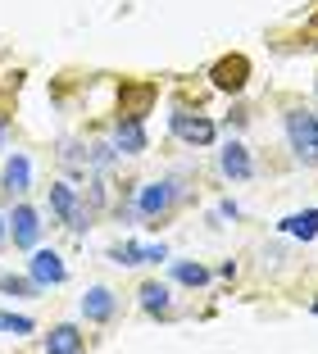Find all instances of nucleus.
Wrapping results in <instances>:
<instances>
[{"label":"nucleus","instance_id":"nucleus-18","mask_svg":"<svg viewBox=\"0 0 318 354\" xmlns=\"http://www.w3.org/2000/svg\"><path fill=\"white\" fill-rule=\"evenodd\" d=\"M105 259L118 263V268H141V263H145V245H141V241H118V245H109Z\"/></svg>","mask_w":318,"mask_h":354},{"label":"nucleus","instance_id":"nucleus-3","mask_svg":"<svg viewBox=\"0 0 318 354\" xmlns=\"http://www.w3.org/2000/svg\"><path fill=\"white\" fill-rule=\"evenodd\" d=\"M51 214L60 223H69L73 232H87V227H91V209L82 205V196H78L69 182H51Z\"/></svg>","mask_w":318,"mask_h":354},{"label":"nucleus","instance_id":"nucleus-2","mask_svg":"<svg viewBox=\"0 0 318 354\" xmlns=\"http://www.w3.org/2000/svg\"><path fill=\"white\" fill-rule=\"evenodd\" d=\"M282 127H287V141H291V150H296L300 164H318V114L287 109Z\"/></svg>","mask_w":318,"mask_h":354},{"label":"nucleus","instance_id":"nucleus-21","mask_svg":"<svg viewBox=\"0 0 318 354\" xmlns=\"http://www.w3.org/2000/svg\"><path fill=\"white\" fill-rule=\"evenodd\" d=\"M246 118H250V114H246V109H241V104H236L232 114H227V127H241V123H246Z\"/></svg>","mask_w":318,"mask_h":354},{"label":"nucleus","instance_id":"nucleus-19","mask_svg":"<svg viewBox=\"0 0 318 354\" xmlns=\"http://www.w3.org/2000/svg\"><path fill=\"white\" fill-rule=\"evenodd\" d=\"M0 332H10V336H32V332H37V323H32L28 313H5V309H0Z\"/></svg>","mask_w":318,"mask_h":354},{"label":"nucleus","instance_id":"nucleus-8","mask_svg":"<svg viewBox=\"0 0 318 354\" xmlns=\"http://www.w3.org/2000/svg\"><path fill=\"white\" fill-rule=\"evenodd\" d=\"M218 173L227 177V182H250L255 177V159H250V146L246 141H223V150H218Z\"/></svg>","mask_w":318,"mask_h":354},{"label":"nucleus","instance_id":"nucleus-9","mask_svg":"<svg viewBox=\"0 0 318 354\" xmlns=\"http://www.w3.org/2000/svg\"><path fill=\"white\" fill-rule=\"evenodd\" d=\"M78 313H82L87 323H96V327H105L118 313V295L109 291V286H87V295L78 300Z\"/></svg>","mask_w":318,"mask_h":354},{"label":"nucleus","instance_id":"nucleus-6","mask_svg":"<svg viewBox=\"0 0 318 354\" xmlns=\"http://www.w3.org/2000/svg\"><path fill=\"white\" fill-rule=\"evenodd\" d=\"M10 218V241L19 245V250H37L42 245V209H32V205H14V214H5Z\"/></svg>","mask_w":318,"mask_h":354},{"label":"nucleus","instance_id":"nucleus-24","mask_svg":"<svg viewBox=\"0 0 318 354\" xmlns=\"http://www.w3.org/2000/svg\"><path fill=\"white\" fill-rule=\"evenodd\" d=\"M309 309H314V313H318V300H314V304H309Z\"/></svg>","mask_w":318,"mask_h":354},{"label":"nucleus","instance_id":"nucleus-23","mask_svg":"<svg viewBox=\"0 0 318 354\" xmlns=\"http://www.w3.org/2000/svg\"><path fill=\"white\" fill-rule=\"evenodd\" d=\"M5 241H10V218L0 214V245H5Z\"/></svg>","mask_w":318,"mask_h":354},{"label":"nucleus","instance_id":"nucleus-20","mask_svg":"<svg viewBox=\"0 0 318 354\" xmlns=\"http://www.w3.org/2000/svg\"><path fill=\"white\" fill-rule=\"evenodd\" d=\"M218 218H232L236 223V218H241V209H236L232 200H223V205H218Z\"/></svg>","mask_w":318,"mask_h":354},{"label":"nucleus","instance_id":"nucleus-7","mask_svg":"<svg viewBox=\"0 0 318 354\" xmlns=\"http://www.w3.org/2000/svg\"><path fill=\"white\" fill-rule=\"evenodd\" d=\"M209 82H214L218 91H227V95H241L246 82H250V59L246 55H223V59L209 68Z\"/></svg>","mask_w":318,"mask_h":354},{"label":"nucleus","instance_id":"nucleus-1","mask_svg":"<svg viewBox=\"0 0 318 354\" xmlns=\"http://www.w3.org/2000/svg\"><path fill=\"white\" fill-rule=\"evenodd\" d=\"M182 200V182H173V177H159V182H141L136 187V218L141 223H159L173 214V205Z\"/></svg>","mask_w":318,"mask_h":354},{"label":"nucleus","instance_id":"nucleus-10","mask_svg":"<svg viewBox=\"0 0 318 354\" xmlns=\"http://www.w3.org/2000/svg\"><path fill=\"white\" fill-rule=\"evenodd\" d=\"M0 187H5V196H28L32 191V159L23 150H10L5 173H0Z\"/></svg>","mask_w":318,"mask_h":354},{"label":"nucleus","instance_id":"nucleus-22","mask_svg":"<svg viewBox=\"0 0 318 354\" xmlns=\"http://www.w3.org/2000/svg\"><path fill=\"white\" fill-rule=\"evenodd\" d=\"M0 150H10V118L0 114Z\"/></svg>","mask_w":318,"mask_h":354},{"label":"nucleus","instance_id":"nucleus-11","mask_svg":"<svg viewBox=\"0 0 318 354\" xmlns=\"http://www.w3.org/2000/svg\"><path fill=\"white\" fill-rule=\"evenodd\" d=\"M42 350L46 354H87V336H82V327H73V323H55L42 336Z\"/></svg>","mask_w":318,"mask_h":354},{"label":"nucleus","instance_id":"nucleus-5","mask_svg":"<svg viewBox=\"0 0 318 354\" xmlns=\"http://www.w3.org/2000/svg\"><path fill=\"white\" fill-rule=\"evenodd\" d=\"M28 277L42 286V291H51V286H64L69 281V263H64L60 250H46V245H37L28 259Z\"/></svg>","mask_w":318,"mask_h":354},{"label":"nucleus","instance_id":"nucleus-14","mask_svg":"<svg viewBox=\"0 0 318 354\" xmlns=\"http://www.w3.org/2000/svg\"><path fill=\"white\" fill-rule=\"evenodd\" d=\"M154 104V82H136V86H123V95H118V109L123 114L118 118H145Z\"/></svg>","mask_w":318,"mask_h":354},{"label":"nucleus","instance_id":"nucleus-15","mask_svg":"<svg viewBox=\"0 0 318 354\" xmlns=\"http://www.w3.org/2000/svg\"><path fill=\"white\" fill-rule=\"evenodd\" d=\"M168 277L177 281V286H191V291H200V286H209V268L195 259H168Z\"/></svg>","mask_w":318,"mask_h":354},{"label":"nucleus","instance_id":"nucleus-4","mask_svg":"<svg viewBox=\"0 0 318 354\" xmlns=\"http://www.w3.org/2000/svg\"><path fill=\"white\" fill-rule=\"evenodd\" d=\"M168 127H173V136L182 141V146H191V150H209L218 141V123L214 118H205V114H173L168 118Z\"/></svg>","mask_w":318,"mask_h":354},{"label":"nucleus","instance_id":"nucleus-13","mask_svg":"<svg viewBox=\"0 0 318 354\" xmlns=\"http://www.w3.org/2000/svg\"><path fill=\"white\" fill-rule=\"evenodd\" d=\"M136 300H141V309L150 313V318H168V313H173V286H168V281H141Z\"/></svg>","mask_w":318,"mask_h":354},{"label":"nucleus","instance_id":"nucleus-17","mask_svg":"<svg viewBox=\"0 0 318 354\" xmlns=\"http://www.w3.org/2000/svg\"><path fill=\"white\" fill-rule=\"evenodd\" d=\"M0 295H14V300H37L42 295V286L32 277H19V272H5L0 268Z\"/></svg>","mask_w":318,"mask_h":354},{"label":"nucleus","instance_id":"nucleus-16","mask_svg":"<svg viewBox=\"0 0 318 354\" xmlns=\"http://www.w3.org/2000/svg\"><path fill=\"white\" fill-rule=\"evenodd\" d=\"M277 227L287 232L296 241H314L318 236V209H300V214H287V218L277 223Z\"/></svg>","mask_w":318,"mask_h":354},{"label":"nucleus","instance_id":"nucleus-12","mask_svg":"<svg viewBox=\"0 0 318 354\" xmlns=\"http://www.w3.org/2000/svg\"><path fill=\"white\" fill-rule=\"evenodd\" d=\"M109 141H114V150H118V155H145V146H150V136H145V123H141V118H118Z\"/></svg>","mask_w":318,"mask_h":354}]
</instances>
